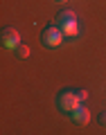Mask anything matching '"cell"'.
I'll return each instance as SVG.
<instances>
[{
    "mask_svg": "<svg viewBox=\"0 0 106 135\" xmlns=\"http://www.w3.org/2000/svg\"><path fill=\"white\" fill-rule=\"evenodd\" d=\"M57 25L63 29V34H66L68 38H75V36H79V23H77V14H75L72 9H61L57 14Z\"/></svg>",
    "mask_w": 106,
    "mask_h": 135,
    "instance_id": "6da1fadb",
    "label": "cell"
},
{
    "mask_svg": "<svg viewBox=\"0 0 106 135\" xmlns=\"http://www.w3.org/2000/svg\"><path fill=\"white\" fill-rule=\"evenodd\" d=\"M63 38H66V34H63V29L59 25H48L41 32V43L45 47H59L63 43Z\"/></svg>",
    "mask_w": 106,
    "mask_h": 135,
    "instance_id": "7a4b0ae2",
    "label": "cell"
},
{
    "mask_svg": "<svg viewBox=\"0 0 106 135\" xmlns=\"http://www.w3.org/2000/svg\"><path fill=\"white\" fill-rule=\"evenodd\" d=\"M57 104H59V108H61L63 113H72L79 104H84V101L77 97V92H75V90H63V92H59Z\"/></svg>",
    "mask_w": 106,
    "mask_h": 135,
    "instance_id": "3957f363",
    "label": "cell"
},
{
    "mask_svg": "<svg viewBox=\"0 0 106 135\" xmlns=\"http://www.w3.org/2000/svg\"><path fill=\"white\" fill-rule=\"evenodd\" d=\"M2 45H5L7 50H16L20 45V34H18V29H14V27H7L5 32H2Z\"/></svg>",
    "mask_w": 106,
    "mask_h": 135,
    "instance_id": "277c9868",
    "label": "cell"
},
{
    "mask_svg": "<svg viewBox=\"0 0 106 135\" xmlns=\"http://www.w3.org/2000/svg\"><path fill=\"white\" fill-rule=\"evenodd\" d=\"M70 115H72V119L77 122V124H88V122H90V110H88L84 104H79Z\"/></svg>",
    "mask_w": 106,
    "mask_h": 135,
    "instance_id": "5b68a950",
    "label": "cell"
},
{
    "mask_svg": "<svg viewBox=\"0 0 106 135\" xmlns=\"http://www.w3.org/2000/svg\"><path fill=\"white\" fill-rule=\"evenodd\" d=\"M14 52H16V56H18V59H27L29 56V47H27V45H18Z\"/></svg>",
    "mask_w": 106,
    "mask_h": 135,
    "instance_id": "8992f818",
    "label": "cell"
},
{
    "mask_svg": "<svg viewBox=\"0 0 106 135\" xmlns=\"http://www.w3.org/2000/svg\"><path fill=\"white\" fill-rule=\"evenodd\" d=\"M75 92H77V97H79L81 101H86V99H88V90H75Z\"/></svg>",
    "mask_w": 106,
    "mask_h": 135,
    "instance_id": "52a82bcc",
    "label": "cell"
},
{
    "mask_svg": "<svg viewBox=\"0 0 106 135\" xmlns=\"http://www.w3.org/2000/svg\"><path fill=\"white\" fill-rule=\"evenodd\" d=\"M99 124H104V126H106V110L99 115Z\"/></svg>",
    "mask_w": 106,
    "mask_h": 135,
    "instance_id": "ba28073f",
    "label": "cell"
},
{
    "mask_svg": "<svg viewBox=\"0 0 106 135\" xmlns=\"http://www.w3.org/2000/svg\"><path fill=\"white\" fill-rule=\"evenodd\" d=\"M61 2H66V0H61Z\"/></svg>",
    "mask_w": 106,
    "mask_h": 135,
    "instance_id": "9c48e42d",
    "label": "cell"
}]
</instances>
